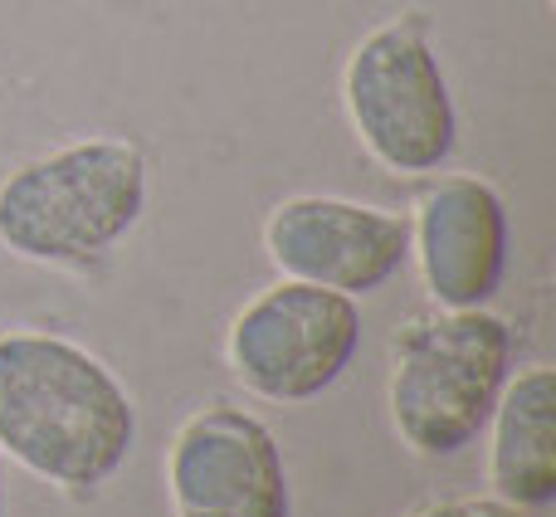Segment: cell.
Segmentation results:
<instances>
[{"label":"cell","mask_w":556,"mask_h":517,"mask_svg":"<svg viewBox=\"0 0 556 517\" xmlns=\"http://www.w3.org/2000/svg\"><path fill=\"white\" fill-rule=\"evenodd\" d=\"M137 444L127 386L88 346L0 332V454L59 489H98Z\"/></svg>","instance_id":"obj_1"},{"label":"cell","mask_w":556,"mask_h":517,"mask_svg":"<svg viewBox=\"0 0 556 517\" xmlns=\"http://www.w3.org/2000/svg\"><path fill=\"white\" fill-rule=\"evenodd\" d=\"M147 191V156L123 137L54 147L0 181V244L29 264H98L142 225Z\"/></svg>","instance_id":"obj_2"},{"label":"cell","mask_w":556,"mask_h":517,"mask_svg":"<svg viewBox=\"0 0 556 517\" xmlns=\"http://www.w3.org/2000/svg\"><path fill=\"white\" fill-rule=\"evenodd\" d=\"M513 371V327L489 307H434L395 337L391 420L425 459L469 450Z\"/></svg>","instance_id":"obj_3"},{"label":"cell","mask_w":556,"mask_h":517,"mask_svg":"<svg viewBox=\"0 0 556 517\" xmlns=\"http://www.w3.org/2000/svg\"><path fill=\"white\" fill-rule=\"evenodd\" d=\"M342 103L356 142L395 176H434L454 156L459 113L420 15L376 25L342 68Z\"/></svg>","instance_id":"obj_4"},{"label":"cell","mask_w":556,"mask_h":517,"mask_svg":"<svg viewBox=\"0 0 556 517\" xmlns=\"http://www.w3.org/2000/svg\"><path fill=\"white\" fill-rule=\"evenodd\" d=\"M362 352V307L337 288L278 278L230 323V371L274 405L317 401Z\"/></svg>","instance_id":"obj_5"},{"label":"cell","mask_w":556,"mask_h":517,"mask_svg":"<svg viewBox=\"0 0 556 517\" xmlns=\"http://www.w3.org/2000/svg\"><path fill=\"white\" fill-rule=\"evenodd\" d=\"M166 489L176 517H293L283 450L240 405H205L176 430Z\"/></svg>","instance_id":"obj_6"},{"label":"cell","mask_w":556,"mask_h":517,"mask_svg":"<svg viewBox=\"0 0 556 517\" xmlns=\"http://www.w3.org/2000/svg\"><path fill=\"white\" fill-rule=\"evenodd\" d=\"M274 268L346 298L381 293L410 258V220L342 196H293L264 220Z\"/></svg>","instance_id":"obj_7"},{"label":"cell","mask_w":556,"mask_h":517,"mask_svg":"<svg viewBox=\"0 0 556 517\" xmlns=\"http://www.w3.org/2000/svg\"><path fill=\"white\" fill-rule=\"evenodd\" d=\"M410 254L440 307H483L508 274V205L479 176H440L410 220Z\"/></svg>","instance_id":"obj_8"},{"label":"cell","mask_w":556,"mask_h":517,"mask_svg":"<svg viewBox=\"0 0 556 517\" xmlns=\"http://www.w3.org/2000/svg\"><path fill=\"white\" fill-rule=\"evenodd\" d=\"M489 483L493 499L513 508H552L556 503V371L528 366L508 376L489 415Z\"/></svg>","instance_id":"obj_9"},{"label":"cell","mask_w":556,"mask_h":517,"mask_svg":"<svg viewBox=\"0 0 556 517\" xmlns=\"http://www.w3.org/2000/svg\"><path fill=\"white\" fill-rule=\"evenodd\" d=\"M410 517H522V508H513L503 499H450V503H430V508Z\"/></svg>","instance_id":"obj_10"},{"label":"cell","mask_w":556,"mask_h":517,"mask_svg":"<svg viewBox=\"0 0 556 517\" xmlns=\"http://www.w3.org/2000/svg\"><path fill=\"white\" fill-rule=\"evenodd\" d=\"M0 517H5V454H0Z\"/></svg>","instance_id":"obj_11"}]
</instances>
